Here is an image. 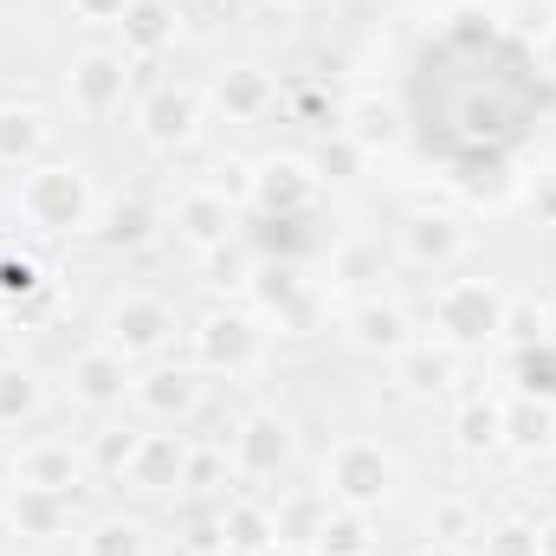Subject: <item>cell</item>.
Here are the masks:
<instances>
[{"mask_svg": "<svg viewBox=\"0 0 556 556\" xmlns=\"http://www.w3.org/2000/svg\"><path fill=\"white\" fill-rule=\"evenodd\" d=\"M402 124L453 188L485 194L556 124V65L498 13H446L408 59Z\"/></svg>", "mask_w": 556, "mask_h": 556, "instance_id": "1", "label": "cell"}, {"mask_svg": "<svg viewBox=\"0 0 556 556\" xmlns=\"http://www.w3.org/2000/svg\"><path fill=\"white\" fill-rule=\"evenodd\" d=\"M511 317V298L492 285V278H446L433 291V330L446 350H472V343H492Z\"/></svg>", "mask_w": 556, "mask_h": 556, "instance_id": "2", "label": "cell"}, {"mask_svg": "<svg viewBox=\"0 0 556 556\" xmlns=\"http://www.w3.org/2000/svg\"><path fill=\"white\" fill-rule=\"evenodd\" d=\"M20 220L39 227V233H78V227L91 220V188H85V175L65 168V162L26 168V181H20Z\"/></svg>", "mask_w": 556, "mask_h": 556, "instance_id": "3", "label": "cell"}, {"mask_svg": "<svg viewBox=\"0 0 556 556\" xmlns=\"http://www.w3.org/2000/svg\"><path fill=\"white\" fill-rule=\"evenodd\" d=\"M389 485H395V459H389L376 440H343V446L330 453V466H324V492H330L337 505H350V511L382 505Z\"/></svg>", "mask_w": 556, "mask_h": 556, "instance_id": "4", "label": "cell"}, {"mask_svg": "<svg viewBox=\"0 0 556 556\" xmlns=\"http://www.w3.org/2000/svg\"><path fill=\"white\" fill-rule=\"evenodd\" d=\"M260 350H266V330H260L247 311H214V317L194 330V356H201V369H220V376L253 369Z\"/></svg>", "mask_w": 556, "mask_h": 556, "instance_id": "5", "label": "cell"}, {"mask_svg": "<svg viewBox=\"0 0 556 556\" xmlns=\"http://www.w3.org/2000/svg\"><path fill=\"white\" fill-rule=\"evenodd\" d=\"M168 330H175L168 304H162V298H142V291L117 298L111 317H104V343H111L117 356H149V350H162Z\"/></svg>", "mask_w": 556, "mask_h": 556, "instance_id": "6", "label": "cell"}, {"mask_svg": "<svg viewBox=\"0 0 556 556\" xmlns=\"http://www.w3.org/2000/svg\"><path fill=\"white\" fill-rule=\"evenodd\" d=\"M124 98H130V59L124 52H85L72 65V104L85 117H111V111H124Z\"/></svg>", "mask_w": 556, "mask_h": 556, "instance_id": "7", "label": "cell"}, {"mask_svg": "<svg viewBox=\"0 0 556 556\" xmlns=\"http://www.w3.org/2000/svg\"><path fill=\"white\" fill-rule=\"evenodd\" d=\"M142 137L155 149H181V142L201 137V98L194 91H175V85H155L142 98Z\"/></svg>", "mask_w": 556, "mask_h": 556, "instance_id": "8", "label": "cell"}, {"mask_svg": "<svg viewBox=\"0 0 556 556\" xmlns=\"http://www.w3.org/2000/svg\"><path fill=\"white\" fill-rule=\"evenodd\" d=\"M175 227H181V240H188L194 253H220V247H227V233H233V201H220V194L201 181V188H188V194H181Z\"/></svg>", "mask_w": 556, "mask_h": 556, "instance_id": "9", "label": "cell"}, {"mask_svg": "<svg viewBox=\"0 0 556 556\" xmlns=\"http://www.w3.org/2000/svg\"><path fill=\"white\" fill-rule=\"evenodd\" d=\"M7 525H13L20 538H33V544H46V538H65V525H72V492L13 485V498H7Z\"/></svg>", "mask_w": 556, "mask_h": 556, "instance_id": "10", "label": "cell"}, {"mask_svg": "<svg viewBox=\"0 0 556 556\" xmlns=\"http://www.w3.org/2000/svg\"><path fill=\"white\" fill-rule=\"evenodd\" d=\"M311 194H317V175H311L304 162H291V155L253 168V201H260L266 214H304Z\"/></svg>", "mask_w": 556, "mask_h": 556, "instance_id": "11", "label": "cell"}, {"mask_svg": "<svg viewBox=\"0 0 556 556\" xmlns=\"http://www.w3.org/2000/svg\"><path fill=\"white\" fill-rule=\"evenodd\" d=\"M46 142H52L46 111H33V104H0V168H20V175L39 168Z\"/></svg>", "mask_w": 556, "mask_h": 556, "instance_id": "12", "label": "cell"}, {"mask_svg": "<svg viewBox=\"0 0 556 556\" xmlns=\"http://www.w3.org/2000/svg\"><path fill=\"white\" fill-rule=\"evenodd\" d=\"M181 466H188V446H181L175 433H142V446L130 453L124 479H130L137 492H175V485H181Z\"/></svg>", "mask_w": 556, "mask_h": 556, "instance_id": "13", "label": "cell"}, {"mask_svg": "<svg viewBox=\"0 0 556 556\" xmlns=\"http://www.w3.org/2000/svg\"><path fill=\"white\" fill-rule=\"evenodd\" d=\"M402 253L415 260V266H453L459 253H466V233H459V220H446V214H408L402 220Z\"/></svg>", "mask_w": 556, "mask_h": 556, "instance_id": "14", "label": "cell"}, {"mask_svg": "<svg viewBox=\"0 0 556 556\" xmlns=\"http://www.w3.org/2000/svg\"><path fill=\"white\" fill-rule=\"evenodd\" d=\"M124 389H130V376H124V356H117L111 343H98V350H85V356L72 363V395H78V402L111 408V402H124Z\"/></svg>", "mask_w": 556, "mask_h": 556, "instance_id": "15", "label": "cell"}, {"mask_svg": "<svg viewBox=\"0 0 556 556\" xmlns=\"http://www.w3.org/2000/svg\"><path fill=\"white\" fill-rule=\"evenodd\" d=\"M285 453H291V433H285V420L278 415H253L240 433H233V459H240V472L247 479H266L285 466Z\"/></svg>", "mask_w": 556, "mask_h": 556, "instance_id": "16", "label": "cell"}, {"mask_svg": "<svg viewBox=\"0 0 556 556\" xmlns=\"http://www.w3.org/2000/svg\"><path fill=\"white\" fill-rule=\"evenodd\" d=\"M214 104H220L233 124H253V117L273 111V78H266L260 65H227V72L214 78Z\"/></svg>", "mask_w": 556, "mask_h": 556, "instance_id": "17", "label": "cell"}, {"mask_svg": "<svg viewBox=\"0 0 556 556\" xmlns=\"http://www.w3.org/2000/svg\"><path fill=\"white\" fill-rule=\"evenodd\" d=\"M117 26H124V59H155V52L175 39V13H168V0H130Z\"/></svg>", "mask_w": 556, "mask_h": 556, "instance_id": "18", "label": "cell"}, {"mask_svg": "<svg viewBox=\"0 0 556 556\" xmlns=\"http://www.w3.org/2000/svg\"><path fill=\"white\" fill-rule=\"evenodd\" d=\"M350 337L363 343V350H382V356H402L415 337H408V317H402V304H363L356 317H350Z\"/></svg>", "mask_w": 556, "mask_h": 556, "instance_id": "19", "label": "cell"}, {"mask_svg": "<svg viewBox=\"0 0 556 556\" xmlns=\"http://www.w3.org/2000/svg\"><path fill=\"white\" fill-rule=\"evenodd\" d=\"M13 485H39V492H72L78 485V459L72 446H26L13 466Z\"/></svg>", "mask_w": 556, "mask_h": 556, "instance_id": "20", "label": "cell"}, {"mask_svg": "<svg viewBox=\"0 0 556 556\" xmlns=\"http://www.w3.org/2000/svg\"><path fill=\"white\" fill-rule=\"evenodd\" d=\"M376 551V538H369V518L363 511H324V525H317V538H311V556H369Z\"/></svg>", "mask_w": 556, "mask_h": 556, "instance_id": "21", "label": "cell"}, {"mask_svg": "<svg viewBox=\"0 0 556 556\" xmlns=\"http://www.w3.org/2000/svg\"><path fill=\"white\" fill-rule=\"evenodd\" d=\"M194 395H201V382H194L188 369H155V376L137 382V402L149 408V415H188Z\"/></svg>", "mask_w": 556, "mask_h": 556, "instance_id": "22", "label": "cell"}, {"mask_svg": "<svg viewBox=\"0 0 556 556\" xmlns=\"http://www.w3.org/2000/svg\"><path fill=\"white\" fill-rule=\"evenodd\" d=\"M395 369H402L408 389H446V382L459 376V356H453L446 343H440V350H433V343H408V350L395 356Z\"/></svg>", "mask_w": 556, "mask_h": 556, "instance_id": "23", "label": "cell"}, {"mask_svg": "<svg viewBox=\"0 0 556 556\" xmlns=\"http://www.w3.org/2000/svg\"><path fill=\"white\" fill-rule=\"evenodd\" d=\"M505 440H511V446H525V453L551 446V440H556V402H538V395L511 402V408H505Z\"/></svg>", "mask_w": 556, "mask_h": 556, "instance_id": "24", "label": "cell"}, {"mask_svg": "<svg viewBox=\"0 0 556 556\" xmlns=\"http://www.w3.org/2000/svg\"><path fill=\"white\" fill-rule=\"evenodd\" d=\"M78 556H149V531L130 525V518H104V525L85 531Z\"/></svg>", "mask_w": 556, "mask_h": 556, "instance_id": "25", "label": "cell"}, {"mask_svg": "<svg viewBox=\"0 0 556 556\" xmlns=\"http://www.w3.org/2000/svg\"><path fill=\"white\" fill-rule=\"evenodd\" d=\"M227 544H233V551H247V556L273 551V544H278L273 511H266V505H227Z\"/></svg>", "mask_w": 556, "mask_h": 556, "instance_id": "26", "label": "cell"}, {"mask_svg": "<svg viewBox=\"0 0 556 556\" xmlns=\"http://www.w3.org/2000/svg\"><path fill=\"white\" fill-rule=\"evenodd\" d=\"M39 415V382L26 376V369H0V427H13V420H33Z\"/></svg>", "mask_w": 556, "mask_h": 556, "instance_id": "27", "label": "cell"}, {"mask_svg": "<svg viewBox=\"0 0 556 556\" xmlns=\"http://www.w3.org/2000/svg\"><path fill=\"white\" fill-rule=\"evenodd\" d=\"M459 440L479 453V446H498L505 440V408H492V402H472L466 415H459Z\"/></svg>", "mask_w": 556, "mask_h": 556, "instance_id": "28", "label": "cell"}, {"mask_svg": "<svg viewBox=\"0 0 556 556\" xmlns=\"http://www.w3.org/2000/svg\"><path fill=\"white\" fill-rule=\"evenodd\" d=\"M518 376H525V395H544V402H556V343H538V350H525Z\"/></svg>", "mask_w": 556, "mask_h": 556, "instance_id": "29", "label": "cell"}, {"mask_svg": "<svg viewBox=\"0 0 556 556\" xmlns=\"http://www.w3.org/2000/svg\"><path fill=\"white\" fill-rule=\"evenodd\" d=\"M220 479H227V459H220L214 446L188 453V466H181V492H220Z\"/></svg>", "mask_w": 556, "mask_h": 556, "instance_id": "30", "label": "cell"}, {"mask_svg": "<svg viewBox=\"0 0 556 556\" xmlns=\"http://www.w3.org/2000/svg\"><path fill=\"white\" fill-rule=\"evenodd\" d=\"M142 233H149V207H142V201L111 207V227H104V240H111V247H137Z\"/></svg>", "mask_w": 556, "mask_h": 556, "instance_id": "31", "label": "cell"}, {"mask_svg": "<svg viewBox=\"0 0 556 556\" xmlns=\"http://www.w3.org/2000/svg\"><path fill=\"white\" fill-rule=\"evenodd\" d=\"M137 446H142V433H130V427H111V433L98 440V472H124Z\"/></svg>", "mask_w": 556, "mask_h": 556, "instance_id": "32", "label": "cell"}, {"mask_svg": "<svg viewBox=\"0 0 556 556\" xmlns=\"http://www.w3.org/2000/svg\"><path fill=\"white\" fill-rule=\"evenodd\" d=\"M207 188H214L220 201H253V168H247V162H220V168L207 175Z\"/></svg>", "mask_w": 556, "mask_h": 556, "instance_id": "33", "label": "cell"}, {"mask_svg": "<svg viewBox=\"0 0 556 556\" xmlns=\"http://www.w3.org/2000/svg\"><path fill=\"white\" fill-rule=\"evenodd\" d=\"M485 556H538V531L531 525H498L485 538Z\"/></svg>", "mask_w": 556, "mask_h": 556, "instance_id": "34", "label": "cell"}, {"mask_svg": "<svg viewBox=\"0 0 556 556\" xmlns=\"http://www.w3.org/2000/svg\"><path fill=\"white\" fill-rule=\"evenodd\" d=\"M466 531H472V505L453 498V505L433 511V538H440V544H459V551H466Z\"/></svg>", "mask_w": 556, "mask_h": 556, "instance_id": "35", "label": "cell"}, {"mask_svg": "<svg viewBox=\"0 0 556 556\" xmlns=\"http://www.w3.org/2000/svg\"><path fill=\"white\" fill-rule=\"evenodd\" d=\"M124 7H130V0H72V13H78V20H91V26H117V20H124Z\"/></svg>", "mask_w": 556, "mask_h": 556, "instance_id": "36", "label": "cell"}, {"mask_svg": "<svg viewBox=\"0 0 556 556\" xmlns=\"http://www.w3.org/2000/svg\"><path fill=\"white\" fill-rule=\"evenodd\" d=\"M0 291H33V260H7L0 266Z\"/></svg>", "mask_w": 556, "mask_h": 556, "instance_id": "37", "label": "cell"}, {"mask_svg": "<svg viewBox=\"0 0 556 556\" xmlns=\"http://www.w3.org/2000/svg\"><path fill=\"white\" fill-rule=\"evenodd\" d=\"M13 466H20V453H13V446L0 440V485H13Z\"/></svg>", "mask_w": 556, "mask_h": 556, "instance_id": "38", "label": "cell"}, {"mask_svg": "<svg viewBox=\"0 0 556 556\" xmlns=\"http://www.w3.org/2000/svg\"><path fill=\"white\" fill-rule=\"evenodd\" d=\"M538 556H556V518L544 525V531H538Z\"/></svg>", "mask_w": 556, "mask_h": 556, "instance_id": "39", "label": "cell"}, {"mask_svg": "<svg viewBox=\"0 0 556 556\" xmlns=\"http://www.w3.org/2000/svg\"><path fill=\"white\" fill-rule=\"evenodd\" d=\"M260 556H311V544H273V551H260Z\"/></svg>", "mask_w": 556, "mask_h": 556, "instance_id": "40", "label": "cell"}, {"mask_svg": "<svg viewBox=\"0 0 556 556\" xmlns=\"http://www.w3.org/2000/svg\"><path fill=\"white\" fill-rule=\"evenodd\" d=\"M7 363H13V330L0 324V369H7Z\"/></svg>", "mask_w": 556, "mask_h": 556, "instance_id": "41", "label": "cell"}, {"mask_svg": "<svg viewBox=\"0 0 556 556\" xmlns=\"http://www.w3.org/2000/svg\"><path fill=\"white\" fill-rule=\"evenodd\" d=\"M420 556H466V551H459V544H427Z\"/></svg>", "mask_w": 556, "mask_h": 556, "instance_id": "42", "label": "cell"}, {"mask_svg": "<svg viewBox=\"0 0 556 556\" xmlns=\"http://www.w3.org/2000/svg\"><path fill=\"white\" fill-rule=\"evenodd\" d=\"M544 214H551V220H556V188H551V201H544Z\"/></svg>", "mask_w": 556, "mask_h": 556, "instance_id": "43", "label": "cell"}, {"mask_svg": "<svg viewBox=\"0 0 556 556\" xmlns=\"http://www.w3.org/2000/svg\"><path fill=\"white\" fill-rule=\"evenodd\" d=\"M278 7H311V0H278Z\"/></svg>", "mask_w": 556, "mask_h": 556, "instance_id": "44", "label": "cell"}]
</instances>
